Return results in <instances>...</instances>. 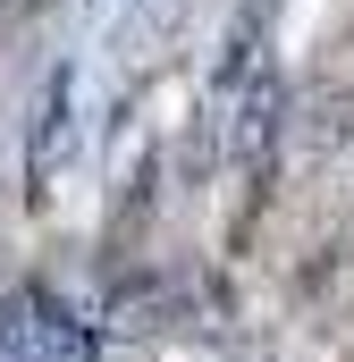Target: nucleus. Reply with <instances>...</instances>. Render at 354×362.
<instances>
[{
	"instance_id": "1",
	"label": "nucleus",
	"mask_w": 354,
	"mask_h": 362,
	"mask_svg": "<svg viewBox=\"0 0 354 362\" xmlns=\"http://www.w3.org/2000/svg\"><path fill=\"white\" fill-rule=\"evenodd\" d=\"M278 135H287V85H278V76H253V85H245V101H236V118H228V160L262 185V177H270V152H278Z\"/></svg>"
},
{
	"instance_id": "3",
	"label": "nucleus",
	"mask_w": 354,
	"mask_h": 362,
	"mask_svg": "<svg viewBox=\"0 0 354 362\" xmlns=\"http://www.w3.org/2000/svg\"><path fill=\"white\" fill-rule=\"evenodd\" d=\"M346 135H354V85H329L304 110V152H338Z\"/></svg>"
},
{
	"instance_id": "4",
	"label": "nucleus",
	"mask_w": 354,
	"mask_h": 362,
	"mask_svg": "<svg viewBox=\"0 0 354 362\" xmlns=\"http://www.w3.org/2000/svg\"><path fill=\"white\" fill-rule=\"evenodd\" d=\"M59 152H68V68H59V76H51V93H42V152H34V160L51 169Z\"/></svg>"
},
{
	"instance_id": "2",
	"label": "nucleus",
	"mask_w": 354,
	"mask_h": 362,
	"mask_svg": "<svg viewBox=\"0 0 354 362\" xmlns=\"http://www.w3.org/2000/svg\"><path fill=\"white\" fill-rule=\"evenodd\" d=\"M177 312H185V295H177L161 270H135V278H118V286L101 295V320H110V329H127V337H144V329H169Z\"/></svg>"
}]
</instances>
